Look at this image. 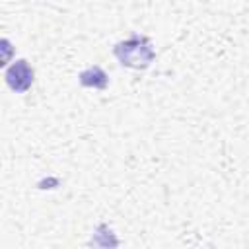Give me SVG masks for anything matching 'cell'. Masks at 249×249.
Listing matches in <instances>:
<instances>
[{"label":"cell","mask_w":249,"mask_h":249,"mask_svg":"<svg viewBox=\"0 0 249 249\" xmlns=\"http://www.w3.org/2000/svg\"><path fill=\"white\" fill-rule=\"evenodd\" d=\"M115 54L123 66L130 68H146L154 60V49L146 37H130L115 47Z\"/></svg>","instance_id":"1"},{"label":"cell","mask_w":249,"mask_h":249,"mask_svg":"<svg viewBox=\"0 0 249 249\" xmlns=\"http://www.w3.org/2000/svg\"><path fill=\"white\" fill-rule=\"evenodd\" d=\"M6 82L8 86L18 91V93H23L31 88L33 84V70L29 68V64L25 60H16L8 70H6Z\"/></svg>","instance_id":"2"},{"label":"cell","mask_w":249,"mask_h":249,"mask_svg":"<svg viewBox=\"0 0 249 249\" xmlns=\"http://www.w3.org/2000/svg\"><path fill=\"white\" fill-rule=\"evenodd\" d=\"M80 84L82 86H88V88L103 89L107 86V74L99 66H89L88 70H84L80 74Z\"/></svg>","instance_id":"3"}]
</instances>
